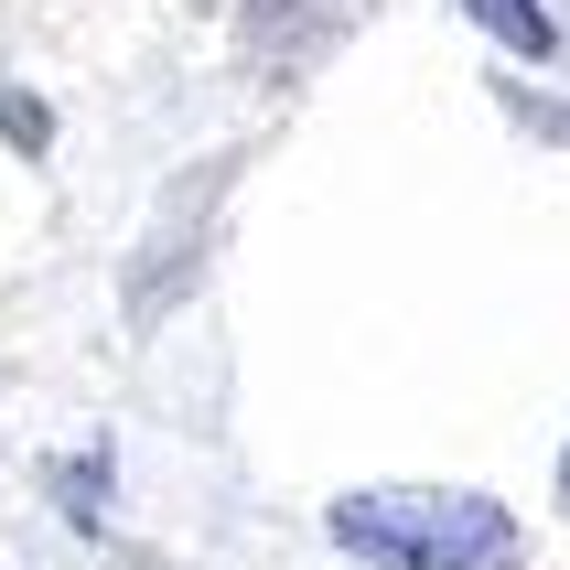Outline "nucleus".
Segmentation results:
<instances>
[{
  "instance_id": "obj_1",
  "label": "nucleus",
  "mask_w": 570,
  "mask_h": 570,
  "mask_svg": "<svg viewBox=\"0 0 570 570\" xmlns=\"http://www.w3.org/2000/svg\"><path fill=\"white\" fill-rule=\"evenodd\" d=\"M334 539L387 570H495L517 549V528L495 495H345Z\"/></svg>"
},
{
  "instance_id": "obj_2",
  "label": "nucleus",
  "mask_w": 570,
  "mask_h": 570,
  "mask_svg": "<svg viewBox=\"0 0 570 570\" xmlns=\"http://www.w3.org/2000/svg\"><path fill=\"white\" fill-rule=\"evenodd\" d=\"M463 11H474V22L495 32L507 55H549V43H560V32H549V11H539V0H463Z\"/></svg>"
},
{
  "instance_id": "obj_3",
  "label": "nucleus",
  "mask_w": 570,
  "mask_h": 570,
  "mask_svg": "<svg viewBox=\"0 0 570 570\" xmlns=\"http://www.w3.org/2000/svg\"><path fill=\"white\" fill-rule=\"evenodd\" d=\"M560 484H570V463H560Z\"/></svg>"
}]
</instances>
